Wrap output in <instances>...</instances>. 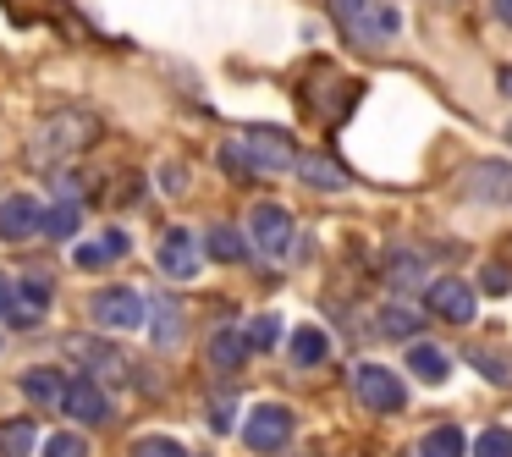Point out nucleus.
I'll list each match as a JSON object with an SVG mask.
<instances>
[{
	"label": "nucleus",
	"instance_id": "f257e3e1",
	"mask_svg": "<svg viewBox=\"0 0 512 457\" xmlns=\"http://www.w3.org/2000/svg\"><path fill=\"white\" fill-rule=\"evenodd\" d=\"M331 12L358 45H380V39L397 34V12H391V6H375V0H331Z\"/></svg>",
	"mask_w": 512,
	"mask_h": 457
},
{
	"label": "nucleus",
	"instance_id": "f03ea898",
	"mask_svg": "<svg viewBox=\"0 0 512 457\" xmlns=\"http://www.w3.org/2000/svg\"><path fill=\"white\" fill-rule=\"evenodd\" d=\"M243 441L254 446V452H281V446L292 441V408H281V402H259V408H248Z\"/></svg>",
	"mask_w": 512,
	"mask_h": 457
},
{
	"label": "nucleus",
	"instance_id": "7ed1b4c3",
	"mask_svg": "<svg viewBox=\"0 0 512 457\" xmlns=\"http://www.w3.org/2000/svg\"><path fill=\"white\" fill-rule=\"evenodd\" d=\"M94 325H111V331H138L149 325V298L138 287H111L94 298Z\"/></svg>",
	"mask_w": 512,
	"mask_h": 457
},
{
	"label": "nucleus",
	"instance_id": "20e7f679",
	"mask_svg": "<svg viewBox=\"0 0 512 457\" xmlns=\"http://www.w3.org/2000/svg\"><path fill=\"white\" fill-rule=\"evenodd\" d=\"M353 391H358V402H364V408H375V413H397L402 402H408V391H402V380L391 375L386 364H358V375H353Z\"/></svg>",
	"mask_w": 512,
	"mask_h": 457
},
{
	"label": "nucleus",
	"instance_id": "39448f33",
	"mask_svg": "<svg viewBox=\"0 0 512 457\" xmlns=\"http://www.w3.org/2000/svg\"><path fill=\"white\" fill-rule=\"evenodd\" d=\"M237 149L248 155V166H254V171H287V166H298L292 138L287 133H270V127H254V133H248Z\"/></svg>",
	"mask_w": 512,
	"mask_h": 457
},
{
	"label": "nucleus",
	"instance_id": "423d86ee",
	"mask_svg": "<svg viewBox=\"0 0 512 457\" xmlns=\"http://www.w3.org/2000/svg\"><path fill=\"white\" fill-rule=\"evenodd\" d=\"M72 353L89 364V375L94 380H105V386H138L133 380V364H127L116 347H105V342H89V336H72Z\"/></svg>",
	"mask_w": 512,
	"mask_h": 457
},
{
	"label": "nucleus",
	"instance_id": "0eeeda50",
	"mask_svg": "<svg viewBox=\"0 0 512 457\" xmlns=\"http://www.w3.org/2000/svg\"><path fill=\"white\" fill-rule=\"evenodd\" d=\"M424 309L441 314V320H452V325H468V320H474V292H468V281L441 276V281L424 287Z\"/></svg>",
	"mask_w": 512,
	"mask_h": 457
},
{
	"label": "nucleus",
	"instance_id": "6e6552de",
	"mask_svg": "<svg viewBox=\"0 0 512 457\" xmlns=\"http://www.w3.org/2000/svg\"><path fill=\"white\" fill-rule=\"evenodd\" d=\"M61 408H67L78 424H105V419H111V397H105V386H100L94 375L67 380V391H61Z\"/></svg>",
	"mask_w": 512,
	"mask_h": 457
},
{
	"label": "nucleus",
	"instance_id": "1a4fd4ad",
	"mask_svg": "<svg viewBox=\"0 0 512 457\" xmlns=\"http://www.w3.org/2000/svg\"><path fill=\"white\" fill-rule=\"evenodd\" d=\"M254 248H265L270 259L292 254V215L281 204H254Z\"/></svg>",
	"mask_w": 512,
	"mask_h": 457
},
{
	"label": "nucleus",
	"instance_id": "9d476101",
	"mask_svg": "<svg viewBox=\"0 0 512 457\" xmlns=\"http://www.w3.org/2000/svg\"><path fill=\"white\" fill-rule=\"evenodd\" d=\"M39 226H45V210H39L34 193H6V199H0V237H6V243H23Z\"/></svg>",
	"mask_w": 512,
	"mask_h": 457
},
{
	"label": "nucleus",
	"instance_id": "9b49d317",
	"mask_svg": "<svg viewBox=\"0 0 512 457\" xmlns=\"http://www.w3.org/2000/svg\"><path fill=\"white\" fill-rule=\"evenodd\" d=\"M199 237L188 232V226H171L166 237H160V270L166 276H177V281H188V276H199Z\"/></svg>",
	"mask_w": 512,
	"mask_h": 457
},
{
	"label": "nucleus",
	"instance_id": "f8f14e48",
	"mask_svg": "<svg viewBox=\"0 0 512 457\" xmlns=\"http://www.w3.org/2000/svg\"><path fill=\"white\" fill-rule=\"evenodd\" d=\"M23 397L28 402H61V391H67V375L61 369H50V364H34V369H23Z\"/></svg>",
	"mask_w": 512,
	"mask_h": 457
},
{
	"label": "nucleus",
	"instance_id": "ddd939ff",
	"mask_svg": "<svg viewBox=\"0 0 512 457\" xmlns=\"http://www.w3.org/2000/svg\"><path fill=\"white\" fill-rule=\"evenodd\" d=\"M122 254H127V232H105L100 243H83L78 254H72V265L78 270H105V265H116Z\"/></svg>",
	"mask_w": 512,
	"mask_h": 457
},
{
	"label": "nucleus",
	"instance_id": "4468645a",
	"mask_svg": "<svg viewBox=\"0 0 512 457\" xmlns=\"http://www.w3.org/2000/svg\"><path fill=\"white\" fill-rule=\"evenodd\" d=\"M23 303H28V309H17V320H34V309H50V303H56V276L34 265L23 276Z\"/></svg>",
	"mask_w": 512,
	"mask_h": 457
},
{
	"label": "nucleus",
	"instance_id": "2eb2a0df",
	"mask_svg": "<svg viewBox=\"0 0 512 457\" xmlns=\"http://www.w3.org/2000/svg\"><path fill=\"white\" fill-rule=\"evenodd\" d=\"M149 325H155V342L160 347H177V336H182V303L177 298H155V303H149Z\"/></svg>",
	"mask_w": 512,
	"mask_h": 457
},
{
	"label": "nucleus",
	"instance_id": "dca6fc26",
	"mask_svg": "<svg viewBox=\"0 0 512 457\" xmlns=\"http://www.w3.org/2000/svg\"><path fill=\"white\" fill-rule=\"evenodd\" d=\"M243 358H248V336L232 331V325H221V331L210 336V364L215 369H237Z\"/></svg>",
	"mask_w": 512,
	"mask_h": 457
},
{
	"label": "nucleus",
	"instance_id": "f3484780",
	"mask_svg": "<svg viewBox=\"0 0 512 457\" xmlns=\"http://www.w3.org/2000/svg\"><path fill=\"white\" fill-rule=\"evenodd\" d=\"M298 177L309 182V188H347V171L325 155H298Z\"/></svg>",
	"mask_w": 512,
	"mask_h": 457
},
{
	"label": "nucleus",
	"instance_id": "a211bd4d",
	"mask_svg": "<svg viewBox=\"0 0 512 457\" xmlns=\"http://www.w3.org/2000/svg\"><path fill=\"white\" fill-rule=\"evenodd\" d=\"M325 353H331V342H325V331H314V325H303V331H292V364L314 369V364H325Z\"/></svg>",
	"mask_w": 512,
	"mask_h": 457
},
{
	"label": "nucleus",
	"instance_id": "6ab92c4d",
	"mask_svg": "<svg viewBox=\"0 0 512 457\" xmlns=\"http://www.w3.org/2000/svg\"><path fill=\"white\" fill-rule=\"evenodd\" d=\"M34 452V419H6L0 424V457H28Z\"/></svg>",
	"mask_w": 512,
	"mask_h": 457
},
{
	"label": "nucleus",
	"instance_id": "aec40b11",
	"mask_svg": "<svg viewBox=\"0 0 512 457\" xmlns=\"http://www.w3.org/2000/svg\"><path fill=\"white\" fill-rule=\"evenodd\" d=\"M408 369H413V375H424V380H446V353H441V347H430V342H413L408 347Z\"/></svg>",
	"mask_w": 512,
	"mask_h": 457
},
{
	"label": "nucleus",
	"instance_id": "412c9836",
	"mask_svg": "<svg viewBox=\"0 0 512 457\" xmlns=\"http://www.w3.org/2000/svg\"><path fill=\"white\" fill-rule=\"evenodd\" d=\"M463 430L457 424H441V430H430L424 435V446H419V457H463Z\"/></svg>",
	"mask_w": 512,
	"mask_h": 457
},
{
	"label": "nucleus",
	"instance_id": "4be33fe9",
	"mask_svg": "<svg viewBox=\"0 0 512 457\" xmlns=\"http://www.w3.org/2000/svg\"><path fill=\"white\" fill-rule=\"evenodd\" d=\"M210 254L221 259V265H237V259L248 254L243 232H232V226H215V232H210Z\"/></svg>",
	"mask_w": 512,
	"mask_h": 457
},
{
	"label": "nucleus",
	"instance_id": "5701e85b",
	"mask_svg": "<svg viewBox=\"0 0 512 457\" xmlns=\"http://www.w3.org/2000/svg\"><path fill=\"white\" fill-rule=\"evenodd\" d=\"M380 336H397V342H408L413 331H419V314H408V309H380Z\"/></svg>",
	"mask_w": 512,
	"mask_h": 457
},
{
	"label": "nucleus",
	"instance_id": "b1692460",
	"mask_svg": "<svg viewBox=\"0 0 512 457\" xmlns=\"http://www.w3.org/2000/svg\"><path fill=\"white\" fill-rule=\"evenodd\" d=\"M243 336H248V347H254V353H270V347L281 342V320H276V314H259Z\"/></svg>",
	"mask_w": 512,
	"mask_h": 457
},
{
	"label": "nucleus",
	"instance_id": "393cba45",
	"mask_svg": "<svg viewBox=\"0 0 512 457\" xmlns=\"http://www.w3.org/2000/svg\"><path fill=\"white\" fill-rule=\"evenodd\" d=\"M133 457H193L182 441H166V435H144V441L133 446Z\"/></svg>",
	"mask_w": 512,
	"mask_h": 457
},
{
	"label": "nucleus",
	"instance_id": "a878e982",
	"mask_svg": "<svg viewBox=\"0 0 512 457\" xmlns=\"http://www.w3.org/2000/svg\"><path fill=\"white\" fill-rule=\"evenodd\" d=\"M39 232H50V237H72V232H78V204H61V210H50Z\"/></svg>",
	"mask_w": 512,
	"mask_h": 457
},
{
	"label": "nucleus",
	"instance_id": "bb28decb",
	"mask_svg": "<svg viewBox=\"0 0 512 457\" xmlns=\"http://www.w3.org/2000/svg\"><path fill=\"white\" fill-rule=\"evenodd\" d=\"M474 457H512V435L507 430H485L474 441Z\"/></svg>",
	"mask_w": 512,
	"mask_h": 457
},
{
	"label": "nucleus",
	"instance_id": "cd10ccee",
	"mask_svg": "<svg viewBox=\"0 0 512 457\" xmlns=\"http://www.w3.org/2000/svg\"><path fill=\"white\" fill-rule=\"evenodd\" d=\"M45 457H89V446H83L78 435H50V441H45Z\"/></svg>",
	"mask_w": 512,
	"mask_h": 457
},
{
	"label": "nucleus",
	"instance_id": "c85d7f7f",
	"mask_svg": "<svg viewBox=\"0 0 512 457\" xmlns=\"http://www.w3.org/2000/svg\"><path fill=\"white\" fill-rule=\"evenodd\" d=\"M479 287H485V292H507V270H501V265H485V276H479Z\"/></svg>",
	"mask_w": 512,
	"mask_h": 457
},
{
	"label": "nucleus",
	"instance_id": "c756f323",
	"mask_svg": "<svg viewBox=\"0 0 512 457\" xmlns=\"http://www.w3.org/2000/svg\"><path fill=\"white\" fill-rule=\"evenodd\" d=\"M12 298H17V287L6 276H0V314H12Z\"/></svg>",
	"mask_w": 512,
	"mask_h": 457
},
{
	"label": "nucleus",
	"instance_id": "7c9ffc66",
	"mask_svg": "<svg viewBox=\"0 0 512 457\" xmlns=\"http://www.w3.org/2000/svg\"><path fill=\"white\" fill-rule=\"evenodd\" d=\"M496 17H501V23H512V0H496Z\"/></svg>",
	"mask_w": 512,
	"mask_h": 457
},
{
	"label": "nucleus",
	"instance_id": "2f4dec72",
	"mask_svg": "<svg viewBox=\"0 0 512 457\" xmlns=\"http://www.w3.org/2000/svg\"><path fill=\"white\" fill-rule=\"evenodd\" d=\"M501 94H512V67H507V72H501Z\"/></svg>",
	"mask_w": 512,
	"mask_h": 457
}]
</instances>
